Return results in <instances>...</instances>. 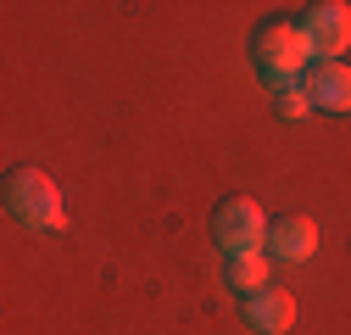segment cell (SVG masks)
<instances>
[{"label":"cell","instance_id":"obj_1","mask_svg":"<svg viewBox=\"0 0 351 335\" xmlns=\"http://www.w3.org/2000/svg\"><path fill=\"white\" fill-rule=\"evenodd\" d=\"M313 62H318V56H313V39L301 34V23L268 17V23L251 28V67H256V78L268 84L274 95L301 90V78H306V67H313Z\"/></svg>","mask_w":351,"mask_h":335},{"label":"cell","instance_id":"obj_2","mask_svg":"<svg viewBox=\"0 0 351 335\" xmlns=\"http://www.w3.org/2000/svg\"><path fill=\"white\" fill-rule=\"evenodd\" d=\"M6 213L17 224H28V229H62L67 224L56 179L45 174V168H34V162H23V168L6 174Z\"/></svg>","mask_w":351,"mask_h":335},{"label":"cell","instance_id":"obj_3","mask_svg":"<svg viewBox=\"0 0 351 335\" xmlns=\"http://www.w3.org/2000/svg\"><path fill=\"white\" fill-rule=\"evenodd\" d=\"M268 213L251 201V196H223L212 207V240L223 246V257H234V251H262L268 246Z\"/></svg>","mask_w":351,"mask_h":335},{"label":"cell","instance_id":"obj_4","mask_svg":"<svg viewBox=\"0 0 351 335\" xmlns=\"http://www.w3.org/2000/svg\"><path fill=\"white\" fill-rule=\"evenodd\" d=\"M301 34L313 39V56L318 62H346V45H351V6L340 0H318V6H301Z\"/></svg>","mask_w":351,"mask_h":335},{"label":"cell","instance_id":"obj_5","mask_svg":"<svg viewBox=\"0 0 351 335\" xmlns=\"http://www.w3.org/2000/svg\"><path fill=\"white\" fill-rule=\"evenodd\" d=\"M240 313H245V330L256 335H285L295 324V297L285 285H262L256 297H240Z\"/></svg>","mask_w":351,"mask_h":335},{"label":"cell","instance_id":"obj_6","mask_svg":"<svg viewBox=\"0 0 351 335\" xmlns=\"http://www.w3.org/2000/svg\"><path fill=\"white\" fill-rule=\"evenodd\" d=\"M301 90L313 112H351V62H313Z\"/></svg>","mask_w":351,"mask_h":335},{"label":"cell","instance_id":"obj_7","mask_svg":"<svg viewBox=\"0 0 351 335\" xmlns=\"http://www.w3.org/2000/svg\"><path fill=\"white\" fill-rule=\"evenodd\" d=\"M268 257H279V263H306L318 251V224L306 218V213H285V218H274L268 224Z\"/></svg>","mask_w":351,"mask_h":335},{"label":"cell","instance_id":"obj_8","mask_svg":"<svg viewBox=\"0 0 351 335\" xmlns=\"http://www.w3.org/2000/svg\"><path fill=\"white\" fill-rule=\"evenodd\" d=\"M223 279H229V290H240V297H256L262 285H274L268 251H234V257H223Z\"/></svg>","mask_w":351,"mask_h":335},{"label":"cell","instance_id":"obj_9","mask_svg":"<svg viewBox=\"0 0 351 335\" xmlns=\"http://www.w3.org/2000/svg\"><path fill=\"white\" fill-rule=\"evenodd\" d=\"M274 112L290 123V117H306V112H313V101H306V90H285V95H274Z\"/></svg>","mask_w":351,"mask_h":335}]
</instances>
